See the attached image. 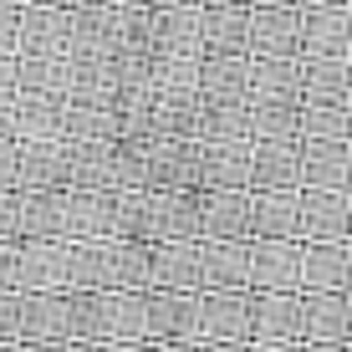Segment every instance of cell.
<instances>
[{"label":"cell","mask_w":352,"mask_h":352,"mask_svg":"<svg viewBox=\"0 0 352 352\" xmlns=\"http://www.w3.org/2000/svg\"><path fill=\"white\" fill-rule=\"evenodd\" d=\"M301 230L317 235V240L352 235V194L347 189H311L301 199Z\"/></svg>","instance_id":"6da1fadb"},{"label":"cell","mask_w":352,"mask_h":352,"mask_svg":"<svg viewBox=\"0 0 352 352\" xmlns=\"http://www.w3.org/2000/svg\"><path fill=\"white\" fill-rule=\"evenodd\" d=\"M301 174L317 189H352V143L347 138H317L301 159Z\"/></svg>","instance_id":"7a4b0ae2"},{"label":"cell","mask_w":352,"mask_h":352,"mask_svg":"<svg viewBox=\"0 0 352 352\" xmlns=\"http://www.w3.org/2000/svg\"><path fill=\"white\" fill-rule=\"evenodd\" d=\"M301 276L317 291H347L352 286V250L342 240H317V250L301 256Z\"/></svg>","instance_id":"3957f363"},{"label":"cell","mask_w":352,"mask_h":352,"mask_svg":"<svg viewBox=\"0 0 352 352\" xmlns=\"http://www.w3.org/2000/svg\"><path fill=\"white\" fill-rule=\"evenodd\" d=\"M301 322H307L311 342H347V332H352V301H347V291H317V301L301 311Z\"/></svg>","instance_id":"277c9868"},{"label":"cell","mask_w":352,"mask_h":352,"mask_svg":"<svg viewBox=\"0 0 352 352\" xmlns=\"http://www.w3.org/2000/svg\"><path fill=\"white\" fill-rule=\"evenodd\" d=\"M301 92L311 102H352V62L347 56H311L301 72Z\"/></svg>","instance_id":"5b68a950"},{"label":"cell","mask_w":352,"mask_h":352,"mask_svg":"<svg viewBox=\"0 0 352 352\" xmlns=\"http://www.w3.org/2000/svg\"><path fill=\"white\" fill-rule=\"evenodd\" d=\"M307 52L311 56H347L352 52V16L342 6H322L317 16L307 21Z\"/></svg>","instance_id":"8992f818"},{"label":"cell","mask_w":352,"mask_h":352,"mask_svg":"<svg viewBox=\"0 0 352 352\" xmlns=\"http://www.w3.org/2000/svg\"><path fill=\"white\" fill-rule=\"evenodd\" d=\"M256 174L265 179V184H296L301 179V153L291 148V138H276V143H265L261 148V159H256Z\"/></svg>","instance_id":"52a82bcc"},{"label":"cell","mask_w":352,"mask_h":352,"mask_svg":"<svg viewBox=\"0 0 352 352\" xmlns=\"http://www.w3.org/2000/svg\"><path fill=\"white\" fill-rule=\"evenodd\" d=\"M256 46L265 56H291L301 46V26H296V16H291V10L281 6L276 10V16H265L261 21V36H256Z\"/></svg>","instance_id":"ba28073f"},{"label":"cell","mask_w":352,"mask_h":352,"mask_svg":"<svg viewBox=\"0 0 352 352\" xmlns=\"http://www.w3.org/2000/svg\"><path fill=\"white\" fill-rule=\"evenodd\" d=\"M256 225L265 230V235H276V240H286L291 230H301V204L291 199V194H271V199L256 210Z\"/></svg>","instance_id":"9c48e42d"},{"label":"cell","mask_w":352,"mask_h":352,"mask_svg":"<svg viewBox=\"0 0 352 352\" xmlns=\"http://www.w3.org/2000/svg\"><path fill=\"white\" fill-rule=\"evenodd\" d=\"M311 6H347V0H311Z\"/></svg>","instance_id":"30bf717a"},{"label":"cell","mask_w":352,"mask_h":352,"mask_svg":"<svg viewBox=\"0 0 352 352\" xmlns=\"http://www.w3.org/2000/svg\"><path fill=\"white\" fill-rule=\"evenodd\" d=\"M271 6H291V0H271Z\"/></svg>","instance_id":"8fae6325"},{"label":"cell","mask_w":352,"mask_h":352,"mask_svg":"<svg viewBox=\"0 0 352 352\" xmlns=\"http://www.w3.org/2000/svg\"><path fill=\"white\" fill-rule=\"evenodd\" d=\"M347 337H352V332H347Z\"/></svg>","instance_id":"7c38bea8"}]
</instances>
